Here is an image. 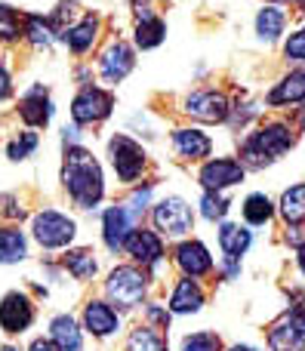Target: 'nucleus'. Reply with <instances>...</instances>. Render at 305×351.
I'll return each instance as SVG.
<instances>
[{"label":"nucleus","mask_w":305,"mask_h":351,"mask_svg":"<svg viewBox=\"0 0 305 351\" xmlns=\"http://www.w3.org/2000/svg\"><path fill=\"white\" fill-rule=\"evenodd\" d=\"M232 351H256V348H250V346H234Z\"/></svg>","instance_id":"44"},{"label":"nucleus","mask_w":305,"mask_h":351,"mask_svg":"<svg viewBox=\"0 0 305 351\" xmlns=\"http://www.w3.org/2000/svg\"><path fill=\"white\" fill-rule=\"evenodd\" d=\"M191 222H195L191 206L185 204L182 197H167L154 206V225H158V231H164V234H170V237L188 234Z\"/></svg>","instance_id":"5"},{"label":"nucleus","mask_w":305,"mask_h":351,"mask_svg":"<svg viewBox=\"0 0 305 351\" xmlns=\"http://www.w3.org/2000/svg\"><path fill=\"white\" fill-rule=\"evenodd\" d=\"M271 351H302L305 348V308H293L269 330Z\"/></svg>","instance_id":"6"},{"label":"nucleus","mask_w":305,"mask_h":351,"mask_svg":"<svg viewBox=\"0 0 305 351\" xmlns=\"http://www.w3.org/2000/svg\"><path fill=\"white\" fill-rule=\"evenodd\" d=\"M201 305H204L201 287H197L191 278L179 280V287L173 290V296H170V311L173 315H191V311H201Z\"/></svg>","instance_id":"18"},{"label":"nucleus","mask_w":305,"mask_h":351,"mask_svg":"<svg viewBox=\"0 0 305 351\" xmlns=\"http://www.w3.org/2000/svg\"><path fill=\"white\" fill-rule=\"evenodd\" d=\"M0 37L3 40H16L19 37V16L12 6L0 3Z\"/></svg>","instance_id":"33"},{"label":"nucleus","mask_w":305,"mask_h":351,"mask_svg":"<svg viewBox=\"0 0 305 351\" xmlns=\"http://www.w3.org/2000/svg\"><path fill=\"white\" fill-rule=\"evenodd\" d=\"M3 206H6V216H22V210H16V200H12V197H3Z\"/></svg>","instance_id":"41"},{"label":"nucleus","mask_w":305,"mask_h":351,"mask_svg":"<svg viewBox=\"0 0 305 351\" xmlns=\"http://www.w3.org/2000/svg\"><path fill=\"white\" fill-rule=\"evenodd\" d=\"M300 268H302V271H305V247L300 250Z\"/></svg>","instance_id":"43"},{"label":"nucleus","mask_w":305,"mask_h":351,"mask_svg":"<svg viewBox=\"0 0 305 351\" xmlns=\"http://www.w3.org/2000/svg\"><path fill=\"white\" fill-rule=\"evenodd\" d=\"M0 351H19V348H12V346H3V348H0Z\"/></svg>","instance_id":"45"},{"label":"nucleus","mask_w":305,"mask_h":351,"mask_svg":"<svg viewBox=\"0 0 305 351\" xmlns=\"http://www.w3.org/2000/svg\"><path fill=\"white\" fill-rule=\"evenodd\" d=\"M34 148H37V136H34V133H22V139L10 142L6 154H10V160H22V158H28Z\"/></svg>","instance_id":"34"},{"label":"nucleus","mask_w":305,"mask_h":351,"mask_svg":"<svg viewBox=\"0 0 305 351\" xmlns=\"http://www.w3.org/2000/svg\"><path fill=\"white\" fill-rule=\"evenodd\" d=\"M111 108H114V99H111L108 93L99 90V86H86V90H80L77 96H74L71 117L77 123H99L111 114Z\"/></svg>","instance_id":"7"},{"label":"nucleus","mask_w":305,"mask_h":351,"mask_svg":"<svg viewBox=\"0 0 305 351\" xmlns=\"http://www.w3.org/2000/svg\"><path fill=\"white\" fill-rule=\"evenodd\" d=\"M111 164H114L121 182H136L145 167V152L127 136H114L111 139Z\"/></svg>","instance_id":"8"},{"label":"nucleus","mask_w":305,"mask_h":351,"mask_svg":"<svg viewBox=\"0 0 305 351\" xmlns=\"http://www.w3.org/2000/svg\"><path fill=\"white\" fill-rule=\"evenodd\" d=\"M96 31H99V19L86 16L80 25H74V28L65 31V43L74 49V53H86V49L93 47V40H96Z\"/></svg>","instance_id":"24"},{"label":"nucleus","mask_w":305,"mask_h":351,"mask_svg":"<svg viewBox=\"0 0 305 351\" xmlns=\"http://www.w3.org/2000/svg\"><path fill=\"white\" fill-rule=\"evenodd\" d=\"M271 200L265 197V194H250V197L244 200V216L250 225H265L271 219Z\"/></svg>","instance_id":"29"},{"label":"nucleus","mask_w":305,"mask_h":351,"mask_svg":"<svg viewBox=\"0 0 305 351\" xmlns=\"http://www.w3.org/2000/svg\"><path fill=\"white\" fill-rule=\"evenodd\" d=\"M271 105H287V102H305V71H290L281 84L271 90Z\"/></svg>","instance_id":"21"},{"label":"nucleus","mask_w":305,"mask_h":351,"mask_svg":"<svg viewBox=\"0 0 305 351\" xmlns=\"http://www.w3.org/2000/svg\"><path fill=\"white\" fill-rule=\"evenodd\" d=\"M201 206H204V216L207 219H222L228 213V200L222 197V194H216V191H204Z\"/></svg>","instance_id":"32"},{"label":"nucleus","mask_w":305,"mask_h":351,"mask_svg":"<svg viewBox=\"0 0 305 351\" xmlns=\"http://www.w3.org/2000/svg\"><path fill=\"white\" fill-rule=\"evenodd\" d=\"M284 22H287L284 10H278V6H265V10L259 12V19H256L259 37H263V40H275V37L284 31Z\"/></svg>","instance_id":"26"},{"label":"nucleus","mask_w":305,"mask_h":351,"mask_svg":"<svg viewBox=\"0 0 305 351\" xmlns=\"http://www.w3.org/2000/svg\"><path fill=\"white\" fill-rule=\"evenodd\" d=\"M117 311L111 308L108 302H99V299H93V302H86L84 308V327L90 330L93 336H111L117 330Z\"/></svg>","instance_id":"16"},{"label":"nucleus","mask_w":305,"mask_h":351,"mask_svg":"<svg viewBox=\"0 0 305 351\" xmlns=\"http://www.w3.org/2000/svg\"><path fill=\"white\" fill-rule=\"evenodd\" d=\"M19 114H22V121L28 123V127H43V123L49 121V114H53V105H49L47 93H43L40 86H34V90L22 99Z\"/></svg>","instance_id":"17"},{"label":"nucleus","mask_w":305,"mask_h":351,"mask_svg":"<svg viewBox=\"0 0 305 351\" xmlns=\"http://www.w3.org/2000/svg\"><path fill=\"white\" fill-rule=\"evenodd\" d=\"M173 142H176V152L182 154V158H191V160L207 158L210 148H213L207 136L197 133V130H176V133H173Z\"/></svg>","instance_id":"22"},{"label":"nucleus","mask_w":305,"mask_h":351,"mask_svg":"<svg viewBox=\"0 0 305 351\" xmlns=\"http://www.w3.org/2000/svg\"><path fill=\"white\" fill-rule=\"evenodd\" d=\"M130 71H133V49L121 40L111 43L102 56V77L108 80V84H117V80H123Z\"/></svg>","instance_id":"15"},{"label":"nucleus","mask_w":305,"mask_h":351,"mask_svg":"<svg viewBox=\"0 0 305 351\" xmlns=\"http://www.w3.org/2000/svg\"><path fill=\"white\" fill-rule=\"evenodd\" d=\"M133 213L127 210V206H111L108 213H105L102 219V231H105V243H108L111 253H117V250H123V243H127V237L133 234Z\"/></svg>","instance_id":"11"},{"label":"nucleus","mask_w":305,"mask_h":351,"mask_svg":"<svg viewBox=\"0 0 305 351\" xmlns=\"http://www.w3.org/2000/svg\"><path fill=\"white\" fill-rule=\"evenodd\" d=\"M127 351H167V342L158 330L151 327H136L127 339Z\"/></svg>","instance_id":"25"},{"label":"nucleus","mask_w":305,"mask_h":351,"mask_svg":"<svg viewBox=\"0 0 305 351\" xmlns=\"http://www.w3.org/2000/svg\"><path fill=\"white\" fill-rule=\"evenodd\" d=\"M164 34H167V28H164V22H160L158 16L148 19V22H139V25H136V43H139L142 49L158 47V43L164 40Z\"/></svg>","instance_id":"30"},{"label":"nucleus","mask_w":305,"mask_h":351,"mask_svg":"<svg viewBox=\"0 0 305 351\" xmlns=\"http://www.w3.org/2000/svg\"><path fill=\"white\" fill-rule=\"evenodd\" d=\"M148 317H151V321H158V324H164V327H167V321H170V315H167V311H160V308H154V305H148Z\"/></svg>","instance_id":"40"},{"label":"nucleus","mask_w":305,"mask_h":351,"mask_svg":"<svg viewBox=\"0 0 305 351\" xmlns=\"http://www.w3.org/2000/svg\"><path fill=\"white\" fill-rule=\"evenodd\" d=\"M281 213L287 222H302L305 219V185H293L290 191H284Z\"/></svg>","instance_id":"27"},{"label":"nucleus","mask_w":305,"mask_h":351,"mask_svg":"<svg viewBox=\"0 0 305 351\" xmlns=\"http://www.w3.org/2000/svg\"><path fill=\"white\" fill-rule=\"evenodd\" d=\"M182 351H219V339L213 333H195L182 342Z\"/></svg>","instance_id":"35"},{"label":"nucleus","mask_w":305,"mask_h":351,"mask_svg":"<svg viewBox=\"0 0 305 351\" xmlns=\"http://www.w3.org/2000/svg\"><path fill=\"white\" fill-rule=\"evenodd\" d=\"M123 247H127L130 256H133L136 262H142V265H158L160 256H164L160 237L154 234V231H145V228H133V234L127 237Z\"/></svg>","instance_id":"13"},{"label":"nucleus","mask_w":305,"mask_h":351,"mask_svg":"<svg viewBox=\"0 0 305 351\" xmlns=\"http://www.w3.org/2000/svg\"><path fill=\"white\" fill-rule=\"evenodd\" d=\"M65 268L77 280H86V278H93V274H96V259H93L90 250H71V253L65 256Z\"/></svg>","instance_id":"28"},{"label":"nucleus","mask_w":305,"mask_h":351,"mask_svg":"<svg viewBox=\"0 0 305 351\" xmlns=\"http://www.w3.org/2000/svg\"><path fill=\"white\" fill-rule=\"evenodd\" d=\"M148 194H151V185L133 191V197H130V213H133V219L142 216V210H145V204H148Z\"/></svg>","instance_id":"36"},{"label":"nucleus","mask_w":305,"mask_h":351,"mask_svg":"<svg viewBox=\"0 0 305 351\" xmlns=\"http://www.w3.org/2000/svg\"><path fill=\"white\" fill-rule=\"evenodd\" d=\"M296 3H300V6H302V10H305V0H296Z\"/></svg>","instance_id":"46"},{"label":"nucleus","mask_w":305,"mask_h":351,"mask_svg":"<svg viewBox=\"0 0 305 351\" xmlns=\"http://www.w3.org/2000/svg\"><path fill=\"white\" fill-rule=\"evenodd\" d=\"M293 234H287V241H293V243H302L305 241V234H302V228H290Z\"/></svg>","instance_id":"42"},{"label":"nucleus","mask_w":305,"mask_h":351,"mask_svg":"<svg viewBox=\"0 0 305 351\" xmlns=\"http://www.w3.org/2000/svg\"><path fill=\"white\" fill-rule=\"evenodd\" d=\"M105 290H108V299L114 305H121V308H133V305H139L142 299H145L148 278L139 271V268L121 265V268H114V271H111Z\"/></svg>","instance_id":"3"},{"label":"nucleus","mask_w":305,"mask_h":351,"mask_svg":"<svg viewBox=\"0 0 305 351\" xmlns=\"http://www.w3.org/2000/svg\"><path fill=\"white\" fill-rule=\"evenodd\" d=\"M49 330H53V342L59 346V351H80V346H84V339H80V330H77V324H74L71 315L53 317Z\"/></svg>","instance_id":"20"},{"label":"nucleus","mask_w":305,"mask_h":351,"mask_svg":"<svg viewBox=\"0 0 305 351\" xmlns=\"http://www.w3.org/2000/svg\"><path fill=\"white\" fill-rule=\"evenodd\" d=\"M185 111L197 121H210V123H219L228 117V99L222 93H213V90H204V93H195V96L185 99Z\"/></svg>","instance_id":"10"},{"label":"nucleus","mask_w":305,"mask_h":351,"mask_svg":"<svg viewBox=\"0 0 305 351\" xmlns=\"http://www.w3.org/2000/svg\"><path fill=\"white\" fill-rule=\"evenodd\" d=\"M28 351H59V346H56L53 339H34Z\"/></svg>","instance_id":"39"},{"label":"nucleus","mask_w":305,"mask_h":351,"mask_svg":"<svg viewBox=\"0 0 305 351\" xmlns=\"http://www.w3.org/2000/svg\"><path fill=\"white\" fill-rule=\"evenodd\" d=\"M250 231L247 228H241V225H232V222H225L219 228V243H222V250H225V256H228V262H238L241 256L250 250Z\"/></svg>","instance_id":"19"},{"label":"nucleus","mask_w":305,"mask_h":351,"mask_svg":"<svg viewBox=\"0 0 305 351\" xmlns=\"http://www.w3.org/2000/svg\"><path fill=\"white\" fill-rule=\"evenodd\" d=\"M28 256V243L19 228H0V265H12Z\"/></svg>","instance_id":"23"},{"label":"nucleus","mask_w":305,"mask_h":351,"mask_svg":"<svg viewBox=\"0 0 305 351\" xmlns=\"http://www.w3.org/2000/svg\"><path fill=\"white\" fill-rule=\"evenodd\" d=\"M244 179V167L238 164V160H210V164H204L201 170V185L207 188V191H222V188L228 185H238V182Z\"/></svg>","instance_id":"12"},{"label":"nucleus","mask_w":305,"mask_h":351,"mask_svg":"<svg viewBox=\"0 0 305 351\" xmlns=\"http://www.w3.org/2000/svg\"><path fill=\"white\" fill-rule=\"evenodd\" d=\"M290 145H293L290 130L284 127V123H269V127H263L259 133H253L250 139L244 142L241 158H244L247 167H265V164H271V158H278V154L287 152Z\"/></svg>","instance_id":"2"},{"label":"nucleus","mask_w":305,"mask_h":351,"mask_svg":"<svg viewBox=\"0 0 305 351\" xmlns=\"http://www.w3.org/2000/svg\"><path fill=\"white\" fill-rule=\"evenodd\" d=\"M176 262H179V268L185 271V278H201V274H207L210 268H213V259H210L207 247H204V243H197V241L179 243Z\"/></svg>","instance_id":"14"},{"label":"nucleus","mask_w":305,"mask_h":351,"mask_svg":"<svg viewBox=\"0 0 305 351\" xmlns=\"http://www.w3.org/2000/svg\"><path fill=\"white\" fill-rule=\"evenodd\" d=\"M287 59H296V62H305V28L300 34H293L287 40Z\"/></svg>","instance_id":"37"},{"label":"nucleus","mask_w":305,"mask_h":351,"mask_svg":"<svg viewBox=\"0 0 305 351\" xmlns=\"http://www.w3.org/2000/svg\"><path fill=\"white\" fill-rule=\"evenodd\" d=\"M25 31H28V40L34 43V47H47V43L53 40V28H49V22H43L40 16L25 19Z\"/></svg>","instance_id":"31"},{"label":"nucleus","mask_w":305,"mask_h":351,"mask_svg":"<svg viewBox=\"0 0 305 351\" xmlns=\"http://www.w3.org/2000/svg\"><path fill=\"white\" fill-rule=\"evenodd\" d=\"M62 182H65L68 194L74 197V204L93 210L105 194V179H102V167L96 164L86 148L71 145L65 152V167H62Z\"/></svg>","instance_id":"1"},{"label":"nucleus","mask_w":305,"mask_h":351,"mask_svg":"<svg viewBox=\"0 0 305 351\" xmlns=\"http://www.w3.org/2000/svg\"><path fill=\"white\" fill-rule=\"evenodd\" d=\"M281 3H290V0H281Z\"/></svg>","instance_id":"47"},{"label":"nucleus","mask_w":305,"mask_h":351,"mask_svg":"<svg viewBox=\"0 0 305 351\" xmlns=\"http://www.w3.org/2000/svg\"><path fill=\"white\" fill-rule=\"evenodd\" d=\"M31 321H34V305H31L28 296H22V293L3 296V302H0V327L6 333H22V330L31 327Z\"/></svg>","instance_id":"9"},{"label":"nucleus","mask_w":305,"mask_h":351,"mask_svg":"<svg viewBox=\"0 0 305 351\" xmlns=\"http://www.w3.org/2000/svg\"><path fill=\"white\" fill-rule=\"evenodd\" d=\"M10 93H12V86H10V74H6V68L0 65V102H3V99H10Z\"/></svg>","instance_id":"38"},{"label":"nucleus","mask_w":305,"mask_h":351,"mask_svg":"<svg viewBox=\"0 0 305 351\" xmlns=\"http://www.w3.org/2000/svg\"><path fill=\"white\" fill-rule=\"evenodd\" d=\"M31 231H34L37 243L47 250H62L68 247V243L74 241V222L68 216H62V213L56 210H43L34 216V225H31Z\"/></svg>","instance_id":"4"}]
</instances>
